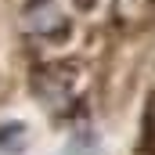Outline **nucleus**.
I'll list each match as a JSON object with an SVG mask.
<instances>
[{
	"label": "nucleus",
	"mask_w": 155,
	"mask_h": 155,
	"mask_svg": "<svg viewBox=\"0 0 155 155\" xmlns=\"http://www.w3.org/2000/svg\"><path fill=\"white\" fill-rule=\"evenodd\" d=\"M22 144H25V126H18V123L0 126V148L4 152H18Z\"/></svg>",
	"instance_id": "obj_1"
}]
</instances>
